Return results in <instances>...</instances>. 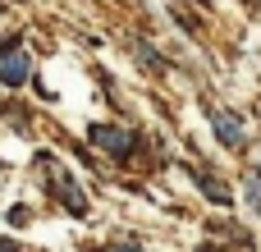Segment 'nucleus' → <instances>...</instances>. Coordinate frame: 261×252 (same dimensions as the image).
<instances>
[{"instance_id": "f03ea898", "label": "nucleus", "mask_w": 261, "mask_h": 252, "mask_svg": "<svg viewBox=\"0 0 261 252\" xmlns=\"http://www.w3.org/2000/svg\"><path fill=\"white\" fill-rule=\"evenodd\" d=\"M37 165H46V170H50V193H55V197H60V202H64V207H69L73 216H83V211H87V197L78 193L73 174H69V170H60V165H55L50 156H37Z\"/></svg>"}, {"instance_id": "0eeeda50", "label": "nucleus", "mask_w": 261, "mask_h": 252, "mask_svg": "<svg viewBox=\"0 0 261 252\" xmlns=\"http://www.w3.org/2000/svg\"><path fill=\"white\" fill-rule=\"evenodd\" d=\"M0 252H23L18 243H9V239H0Z\"/></svg>"}, {"instance_id": "7ed1b4c3", "label": "nucleus", "mask_w": 261, "mask_h": 252, "mask_svg": "<svg viewBox=\"0 0 261 252\" xmlns=\"http://www.w3.org/2000/svg\"><path fill=\"white\" fill-rule=\"evenodd\" d=\"M0 78H5L9 87H23V83L32 78V55L18 51L14 41H0Z\"/></svg>"}, {"instance_id": "20e7f679", "label": "nucleus", "mask_w": 261, "mask_h": 252, "mask_svg": "<svg viewBox=\"0 0 261 252\" xmlns=\"http://www.w3.org/2000/svg\"><path fill=\"white\" fill-rule=\"evenodd\" d=\"M211 129H216V138H220L225 147H243V142H248V129L239 124L234 110H211Z\"/></svg>"}, {"instance_id": "f257e3e1", "label": "nucleus", "mask_w": 261, "mask_h": 252, "mask_svg": "<svg viewBox=\"0 0 261 252\" xmlns=\"http://www.w3.org/2000/svg\"><path fill=\"white\" fill-rule=\"evenodd\" d=\"M87 138H92V147H101V152L115 156V161H128L133 147H138V138H133L128 129H115V124H92Z\"/></svg>"}, {"instance_id": "39448f33", "label": "nucleus", "mask_w": 261, "mask_h": 252, "mask_svg": "<svg viewBox=\"0 0 261 252\" xmlns=\"http://www.w3.org/2000/svg\"><path fill=\"white\" fill-rule=\"evenodd\" d=\"M133 55H138L142 64H151V69H165V60H161V55H156V51H151L142 37H133Z\"/></svg>"}, {"instance_id": "6e6552de", "label": "nucleus", "mask_w": 261, "mask_h": 252, "mask_svg": "<svg viewBox=\"0 0 261 252\" xmlns=\"http://www.w3.org/2000/svg\"><path fill=\"white\" fill-rule=\"evenodd\" d=\"M106 252H142V248H128V243H115V248H106Z\"/></svg>"}, {"instance_id": "423d86ee", "label": "nucleus", "mask_w": 261, "mask_h": 252, "mask_svg": "<svg viewBox=\"0 0 261 252\" xmlns=\"http://www.w3.org/2000/svg\"><path fill=\"white\" fill-rule=\"evenodd\" d=\"M197 184H202V193H206V197H211V202H229V193H225V188H220V184H216V179H206V174H202V179H197Z\"/></svg>"}]
</instances>
